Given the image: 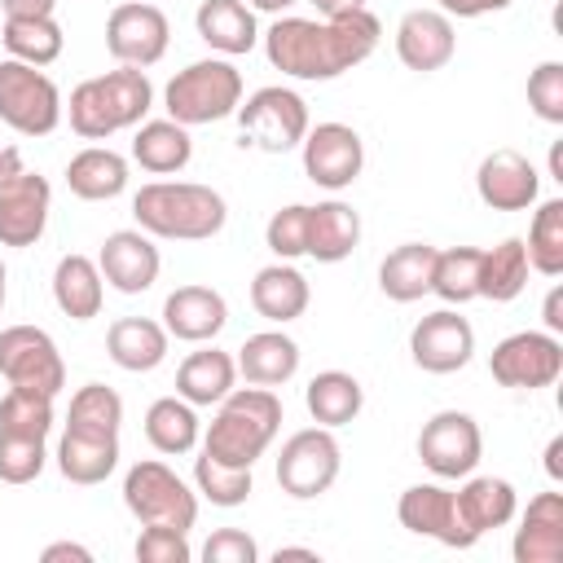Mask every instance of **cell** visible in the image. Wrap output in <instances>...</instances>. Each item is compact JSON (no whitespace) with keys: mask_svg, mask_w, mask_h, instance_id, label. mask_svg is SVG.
Segmentation results:
<instances>
[{"mask_svg":"<svg viewBox=\"0 0 563 563\" xmlns=\"http://www.w3.org/2000/svg\"><path fill=\"white\" fill-rule=\"evenodd\" d=\"M383 40V26L369 9L334 18H277L264 31V57L290 79H339L361 66Z\"/></svg>","mask_w":563,"mask_h":563,"instance_id":"obj_1","label":"cell"},{"mask_svg":"<svg viewBox=\"0 0 563 563\" xmlns=\"http://www.w3.org/2000/svg\"><path fill=\"white\" fill-rule=\"evenodd\" d=\"M136 229L163 242H207L224 229L229 207L211 185L198 180H150L132 198Z\"/></svg>","mask_w":563,"mask_h":563,"instance_id":"obj_2","label":"cell"},{"mask_svg":"<svg viewBox=\"0 0 563 563\" xmlns=\"http://www.w3.org/2000/svg\"><path fill=\"white\" fill-rule=\"evenodd\" d=\"M154 106V88L141 66H114L106 75H92L70 88V101L62 106L70 114V128L84 141H106L123 128L145 123Z\"/></svg>","mask_w":563,"mask_h":563,"instance_id":"obj_3","label":"cell"},{"mask_svg":"<svg viewBox=\"0 0 563 563\" xmlns=\"http://www.w3.org/2000/svg\"><path fill=\"white\" fill-rule=\"evenodd\" d=\"M277 431H282L277 391L246 383V387H233L216 405V418L202 435V453H211L216 462H229V466H255Z\"/></svg>","mask_w":563,"mask_h":563,"instance_id":"obj_4","label":"cell"},{"mask_svg":"<svg viewBox=\"0 0 563 563\" xmlns=\"http://www.w3.org/2000/svg\"><path fill=\"white\" fill-rule=\"evenodd\" d=\"M167 119L198 128V123H220L242 106V70L229 57H202L176 70L163 88Z\"/></svg>","mask_w":563,"mask_h":563,"instance_id":"obj_5","label":"cell"},{"mask_svg":"<svg viewBox=\"0 0 563 563\" xmlns=\"http://www.w3.org/2000/svg\"><path fill=\"white\" fill-rule=\"evenodd\" d=\"M123 506L141 528H176L189 532L198 519V493L158 457H141L123 475Z\"/></svg>","mask_w":563,"mask_h":563,"instance_id":"obj_6","label":"cell"},{"mask_svg":"<svg viewBox=\"0 0 563 563\" xmlns=\"http://www.w3.org/2000/svg\"><path fill=\"white\" fill-rule=\"evenodd\" d=\"M238 128H242V145H255L264 154H286L299 150V141L308 136L312 119H308V101L295 88L268 84L255 88L238 110Z\"/></svg>","mask_w":563,"mask_h":563,"instance_id":"obj_7","label":"cell"},{"mask_svg":"<svg viewBox=\"0 0 563 563\" xmlns=\"http://www.w3.org/2000/svg\"><path fill=\"white\" fill-rule=\"evenodd\" d=\"M0 123L18 136H48L62 123V92L44 66H26L18 57L0 62Z\"/></svg>","mask_w":563,"mask_h":563,"instance_id":"obj_8","label":"cell"},{"mask_svg":"<svg viewBox=\"0 0 563 563\" xmlns=\"http://www.w3.org/2000/svg\"><path fill=\"white\" fill-rule=\"evenodd\" d=\"M343 453L330 427H303L295 431L282 453H277V488L295 501H312L321 493H330V484L339 479Z\"/></svg>","mask_w":563,"mask_h":563,"instance_id":"obj_9","label":"cell"},{"mask_svg":"<svg viewBox=\"0 0 563 563\" xmlns=\"http://www.w3.org/2000/svg\"><path fill=\"white\" fill-rule=\"evenodd\" d=\"M0 378L22 391L57 396L66 387V361L48 330L40 325H9L0 330Z\"/></svg>","mask_w":563,"mask_h":563,"instance_id":"obj_10","label":"cell"},{"mask_svg":"<svg viewBox=\"0 0 563 563\" xmlns=\"http://www.w3.org/2000/svg\"><path fill=\"white\" fill-rule=\"evenodd\" d=\"M418 457L435 479H466L484 457L479 422L462 409H440L418 431Z\"/></svg>","mask_w":563,"mask_h":563,"instance_id":"obj_11","label":"cell"},{"mask_svg":"<svg viewBox=\"0 0 563 563\" xmlns=\"http://www.w3.org/2000/svg\"><path fill=\"white\" fill-rule=\"evenodd\" d=\"M488 374L501 383V387H515V391H537V387H550L559 374H563V343L559 334L550 330H519V334H506L493 356H488Z\"/></svg>","mask_w":563,"mask_h":563,"instance_id":"obj_12","label":"cell"},{"mask_svg":"<svg viewBox=\"0 0 563 563\" xmlns=\"http://www.w3.org/2000/svg\"><path fill=\"white\" fill-rule=\"evenodd\" d=\"M172 44V22L154 0H123L106 18V48L119 66H154Z\"/></svg>","mask_w":563,"mask_h":563,"instance_id":"obj_13","label":"cell"},{"mask_svg":"<svg viewBox=\"0 0 563 563\" xmlns=\"http://www.w3.org/2000/svg\"><path fill=\"white\" fill-rule=\"evenodd\" d=\"M299 154H303V176L330 194L347 189L361 167H365V141L356 128L347 123H317L308 128V136L299 141Z\"/></svg>","mask_w":563,"mask_h":563,"instance_id":"obj_14","label":"cell"},{"mask_svg":"<svg viewBox=\"0 0 563 563\" xmlns=\"http://www.w3.org/2000/svg\"><path fill=\"white\" fill-rule=\"evenodd\" d=\"M409 356L427 374H457L475 356V330L457 308H435L409 330Z\"/></svg>","mask_w":563,"mask_h":563,"instance_id":"obj_15","label":"cell"},{"mask_svg":"<svg viewBox=\"0 0 563 563\" xmlns=\"http://www.w3.org/2000/svg\"><path fill=\"white\" fill-rule=\"evenodd\" d=\"M396 519L413 537H431V541H440L449 550H471L475 545V537L457 519L453 488H444V484H409L400 493V501H396Z\"/></svg>","mask_w":563,"mask_h":563,"instance_id":"obj_16","label":"cell"},{"mask_svg":"<svg viewBox=\"0 0 563 563\" xmlns=\"http://www.w3.org/2000/svg\"><path fill=\"white\" fill-rule=\"evenodd\" d=\"M97 268H101L106 286H114L119 295H141V290H150L158 282L163 255H158V246H154V238L145 229H114L101 242Z\"/></svg>","mask_w":563,"mask_h":563,"instance_id":"obj_17","label":"cell"},{"mask_svg":"<svg viewBox=\"0 0 563 563\" xmlns=\"http://www.w3.org/2000/svg\"><path fill=\"white\" fill-rule=\"evenodd\" d=\"M53 189L40 172H18L0 185V246H35L48 229Z\"/></svg>","mask_w":563,"mask_h":563,"instance_id":"obj_18","label":"cell"},{"mask_svg":"<svg viewBox=\"0 0 563 563\" xmlns=\"http://www.w3.org/2000/svg\"><path fill=\"white\" fill-rule=\"evenodd\" d=\"M457 53V35H453V18L440 9H409L396 22V57L405 70L431 75L440 66H449Z\"/></svg>","mask_w":563,"mask_h":563,"instance_id":"obj_19","label":"cell"},{"mask_svg":"<svg viewBox=\"0 0 563 563\" xmlns=\"http://www.w3.org/2000/svg\"><path fill=\"white\" fill-rule=\"evenodd\" d=\"M475 194L493 211H528L541 194V172L519 150H493L475 172Z\"/></svg>","mask_w":563,"mask_h":563,"instance_id":"obj_20","label":"cell"},{"mask_svg":"<svg viewBox=\"0 0 563 563\" xmlns=\"http://www.w3.org/2000/svg\"><path fill=\"white\" fill-rule=\"evenodd\" d=\"M229 325V303L211 286H176L163 299V330L180 343H211Z\"/></svg>","mask_w":563,"mask_h":563,"instance_id":"obj_21","label":"cell"},{"mask_svg":"<svg viewBox=\"0 0 563 563\" xmlns=\"http://www.w3.org/2000/svg\"><path fill=\"white\" fill-rule=\"evenodd\" d=\"M510 554H515V563H559L563 559V493H537L528 501V510L519 515Z\"/></svg>","mask_w":563,"mask_h":563,"instance_id":"obj_22","label":"cell"},{"mask_svg":"<svg viewBox=\"0 0 563 563\" xmlns=\"http://www.w3.org/2000/svg\"><path fill=\"white\" fill-rule=\"evenodd\" d=\"M453 501H457L462 528H466L475 541H479L484 532H493V528H506V523L515 519V510H519V493H515V484L501 479V475H466V484L453 493Z\"/></svg>","mask_w":563,"mask_h":563,"instance_id":"obj_23","label":"cell"},{"mask_svg":"<svg viewBox=\"0 0 563 563\" xmlns=\"http://www.w3.org/2000/svg\"><path fill=\"white\" fill-rule=\"evenodd\" d=\"M308 299H312L308 277H303L290 260L264 264V268L251 277V308H255L264 321H273V325H286V321L303 317V312H308Z\"/></svg>","mask_w":563,"mask_h":563,"instance_id":"obj_24","label":"cell"},{"mask_svg":"<svg viewBox=\"0 0 563 563\" xmlns=\"http://www.w3.org/2000/svg\"><path fill=\"white\" fill-rule=\"evenodd\" d=\"M198 40L211 44L220 57H242L260 44V26H255V9L246 0H202L194 13Z\"/></svg>","mask_w":563,"mask_h":563,"instance_id":"obj_25","label":"cell"},{"mask_svg":"<svg viewBox=\"0 0 563 563\" xmlns=\"http://www.w3.org/2000/svg\"><path fill=\"white\" fill-rule=\"evenodd\" d=\"M167 347H172V334L163 330V321H150V317H119L106 330V352L128 374L158 369L167 361Z\"/></svg>","mask_w":563,"mask_h":563,"instance_id":"obj_26","label":"cell"},{"mask_svg":"<svg viewBox=\"0 0 563 563\" xmlns=\"http://www.w3.org/2000/svg\"><path fill=\"white\" fill-rule=\"evenodd\" d=\"M238 374L255 387H282L299 374V343L282 330H260L238 347Z\"/></svg>","mask_w":563,"mask_h":563,"instance_id":"obj_27","label":"cell"},{"mask_svg":"<svg viewBox=\"0 0 563 563\" xmlns=\"http://www.w3.org/2000/svg\"><path fill=\"white\" fill-rule=\"evenodd\" d=\"M119 466V435H92V431H62L57 440V471L70 484H106Z\"/></svg>","mask_w":563,"mask_h":563,"instance_id":"obj_28","label":"cell"},{"mask_svg":"<svg viewBox=\"0 0 563 563\" xmlns=\"http://www.w3.org/2000/svg\"><path fill=\"white\" fill-rule=\"evenodd\" d=\"M361 242V216L343 198H325L308 207V255L317 264H339Z\"/></svg>","mask_w":563,"mask_h":563,"instance_id":"obj_29","label":"cell"},{"mask_svg":"<svg viewBox=\"0 0 563 563\" xmlns=\"http://www.w3.org/2000/svg\"><path fill=\"white\" fill-rule=\"evenodd\" d=\"M101 299H106V277H101L97 260L62 255L53 268V303L62 308V317L92 321V317H101Z\"/></svg>","mask_w":563,"mask_h":563,"instance_id":"obj_30","label":"cell"},{"mask_svg":"<svg viewBox=\"0 0 563 563\" xmlns=\"http://www.w3.org/2000/svg\"><path fill=\"white\" fill-rule=\"evenodd\" d=\"M238 383V361L220 347H198L180 361L176 369V396L189 400L194 409L202 405H220Z\"/></svg>","mask_w":563,"mask_h":563,"instance_id":"obj_31","label":"cell"},{"mask_svg":"<svg viewBox=\"0 0 563 563\" xmlns=\"http://www.w3.org/2000/svg\"><path fill=\"white\" fill-rule=\"evenodd\" d=\"M132 158H136V163H141V172H150V176L185 172V167H189V158H194L189 128H185V123H176V119H145V123H136Z\"/></svg>","mask_w":563,"mask_h":563,"instance_id":"obj_32","label":"cell"},{"mask_svg":"<svg viewBox=\"0 0 563 563\" xmlns=\"http://www.w3.org/2000/svg\"><path fill=\"white\" fill-rule=\"evenodd\" d=\"M66 189L84 202H110L128 189V158L110 145H88L66 163Z\"/></svg>","mask_w":563,"mask_h":563,"instance_id":"obj_33","label":"cell"},{"mask_svg":"<svg viewBox=\"0 0 563 563\" xmlns=\"http://www.w3.org/2000/svg\"><path fill=\"white\" fill-rule=\"evenodd\" d=\"M431 268H435V246L431 242H400L378 264V290L391 303H413V299L431 295Z\"/></svg>","mask_w":563,"mask_h":563,"instance_id":"obj_34","label":"cell"},{"mask_svg":"<svg viewBox=\"0 0 563 563\" xmlns=\"http://www.w3.org/2000/svg\"><path fill=\"white\" fill-rule=\"evenodd\" d=\"M303 405H308V413H312L317 427H330L334 431V427L356 422V413L365 409V387L347 369H321L303 387Z\"/></svg>","mask_w":563,"mask_h":563,"instance_id":"obj_35","label":"cell"},{"mask_svg":"<svg viewBox=\"0 0 563 563\" xmlns=\"http://www.w3.org/2000/svg\"><path fill=\"white\" fill-rule=\"evenodd\" d=\"M198 409L180 396H158L150 409H145V440L154 444V453H167V457H180V453H194L198 449Z\"/></svg>","mask_w":563,"mask_h":563,"instance_id":"obj_36","label":"cell"},{"mask_svg":"<svg viewBox=\"0 0 563 563\" xmlns=\"http://www.w3.org/2000/svg\"><path fill=\"white\" fill-rule=\"evenodd\" d=\"M528 251H523V238H506L497 242L493 251L479 255V299H493V303H510L523 295L528 286Z\"/></svg>","mask_w":563,"mask_h":563,"instance_id":"obj_37","label":"cell"},{"mask_svg":"<svg viewBox=\"0 0 563 563\" xmlns=\"http://www.w3.org/2000/svg\"><path fill=\"white\" fill-rule=\"evenodd\" d=\"M0 44L9 48V57L26 62V66H53L66 48V35H62L57 18H4Z\"/></svg>","mask_w":563,"mask_h":563,"instance_id":"obj_38","label":"cell"},{"mask_svg":"<svg viewBox=\"0 0 563 563\" xmlns=\"http://www.w3.org/2000/svg\"><path fill=\"white\" fill-rule=\"evenodd\" d=\"M479 246H435V268H431V295H440L449 308H462L479 299Z\"/></svg>","mask_w":563,"mask_h":563,"instance_id":"obj_39","label":"cell"},{"mask_svg":"<svg viewBox=\"0 0 563 563\" xmlns=\"http://www.w3.org/2000/svg\"><path fill=\"white\" fill-rule=\"evenodd\" d=\"M528 251V268L541 277H559L563 273V198H545L528 224L523 238Z\"/></svg>","mask_w":563,"mask_h":563,"instance_id":"obj_40","label":"cell"},{"mask_svg":"<svg viewBox=\"0 0 563 563\" xmlns=\"http://www.w3.org/2000/svg\"><path fill=\"white\" fill-rule=\"evenodd\" d=\"M66 427L70 431H92V435H119V427H123V396L114 387H106V383H84L70 396Z\"/></svg>","mask_w":563,"mask_h":563,"instance_id":"obj_41","label":"cell"},{"mask_svg":"<svg viewBox=\"0 0 563 563\" xmlns=\"http://www.w3.org/2000/svg\"><path fill=\"white\" fill-rule=\"evenodd\" d=\"M194 488L211 506H220V510H233V506H242L255 493L251 466H229V462H216L211 453H198L194 457Z\"/></svg>","mask_w":563,"mask_h":563,"instance_id":"obj_42","label":"cell"},{"mask_svg":"<svg viewBox=\"0 0 563 563\" xmlns=\"http://www.w3.org/2000/svg\"><path fill=\"white\" fill-rule=\"evenodd\" d=\"M0 431L48 440V431H53V396L9 387L4 400H0Z\"/></svg>","mask_w":563,"mask_h":563,"instance_id":"obj_43","label":"cell"},{"mask_svg":"<svg viewBox=\"0 0 563 563\" xmlns=\"http://www.w3.org/2000/svg\"><path fill=\"white\" fill-rule=\"evenodd\" d=\"M264 246L277 260H299L308 255V202H290L282 211L268 216L264 224Z\"/></svg>","mask_w":563,"mask_h":563,"instance_id":"obj_44","label":"cell"},{"mask_svg":"<svg viewBox=\"0 0 563 563\" xmlns=\"http://www.w3.org/2000/svg\"><path fill=\"white\" fill-rule=\"evenodd\" d=\"M44 462H48L44 440L0 431V484H31V479H40Z\"/></svg>","mask_w":563,"mask_h":563,"instance_id":"obj_45","label":"cell"},{"mask_svg":"<svg viewBox=\"0 0 563 563\" xmlns=\"http://www.w3.org/2000/svg\"><path fill=\"white\" fill-rule=\"evenodd\" d=\"M528 106L541 123H563V62H541L528 75Z\"/></svg>","mask_w":563,"mask_h":563,"instance_id":"obj_46","label":"cell"},{"mask_svg":"<svg viewBox=\"0 0 563 563\" xmlns=\"http://www.w3.org/2000/svg\"><path fill=\"white\" fill-rule=\"evenodd\" d=\"M194 550L185 541V532L176 528H141L136 537V563H189Z\"/></svg>","mask_w":563,"mask_h":563,"instance_id":"obj_47","label":"cell"},{"mask_svg":"<svg viewBox=\"0 0 563 563\" xmlns=\"http://www.w3.org/2000/svg\"><path fill=\"white\" fill-rule=\"evenodd\" d=\"M202 559L207 563H255L260 559V545L242 528H216L207 537V545H202Z\"/></svg>","mask_w":563,"mask_h":563,"instance_id":"obj_48","label":"cell"},{"mask_svg":"<svg viewBox=\"0 0 563 563\" xmlns=\"http://www.w3.org/2000/svg\"><path fill=\"white\" fill-rule=\"evenodd\" d=\"M515 0H440V13L449 18H484V13H501Z\"/></svg>","mask_w":563,"mask_h":563,"instance_id":"obj_49","label":"cell"},{"mask_svg":"<svg viewBox=\"0 0 563 563\" xmlns=\"http://www.w3.org/2000/svg\"><path fill=\"white\" fill-rule=\"evenodd\" d=\"M40 563H92V550L79 541H53L40 550Z\"/></svg>","mask_w":563,"mask_h":563,"instance_id":"obj_50","label":"cell"},{"mask_svg":"<svg viewBox=\"0 0 563 563\" xmlns=\"http://www.w3.org/2000/svg\"><path fill=\"white\" fill-rule=\"evenodd\" d=\"M4 18H53L57 0H0Z\"/></svg>","mask_w":563,"mask_h":563,"instance_id":"obj_51","label":"cell"},{"mask_svg":"<svg viewBox=\"0 0 563 563\" xmlns=\"http://www.w3.org/2000/svg\"><path fill=\"white\" fill-rule=\"evenodd\" d=\"M541 317H545V330L550 334H563V286H554L541 303Z\"/></svg>","mask_w":563,"mask_h":563,"instance_id":"obj_52","label":"cell"},{"mask_svg":"<svg viewBox=\"0 0 563 563\" xmlns=\"http://www.w3.org/2000/svg\"><path fill=\"white\" fill-rule=\"evenodd\" d=\"M18 172H26V167H22V150H18V145H0V185L13 180Z\"/></svg>","mask_w":563,"mask_h":563,"instance_id":"obj_53","label":"cell"},{"mask_svg":"<svg viewBox=\"0 0 563 563\" xmlns=\"http://www.w3.org/2000/svg\"><path fill=\"white\" fill-rule=\"evenodd\" d=\"M545 475L559 484L563 479V435H554L550 444H545Z\"/></svg>","mask_w":563,"mask_h":563,"instance_id":"obj_54","label":"cell"},{"mask_svg":"<svg viewBox=\"0 0 563 563\" xmlns=\"http://www.w3.org/2000/svg\"><path fill=\"white\" fill-rule=\"evenodd\" d=\"M321 18H334V13H352V9H365V0H308Z\"/></svg>","mask_w":563,"mask_h":563,"instance_id":"obj_55","label":"cell"},{"mask_svg":"<svg viewBox=\"0 0 563 563\" xmlns=\"http://www.w3.org/2000/svg\"><path fill=\"white\" fill-rule=\"evenodd\" d=\"M290 559L317 563V550H308V545H277V550H273V563H290Z\"/></svg>","mask_w":563,"mask_h":563,"instance_id":"obj_56","label":"cell"},{"mask_svg":"<svg viewBox=\"0 0 563 563\" xmlns=\"http://www.w3.org/2000/svg\"><path fill=\"white\" fill-rule=\"evenodd\" d=\"M246 4H251L255 13H277V18H282V13H286L290 4H299V0H246Z\"/></svg>","mask_w":563,"mask_h":563,"instance_id":"obj_57","label":"cell"},{"mask_svg":"<svg viewBox=\"0 0 563 563\" xmlns=\"http://www.w3.org/2000/svg\"><path fill=\"white\" fill-rule=\"evenodd\" d=\"M550 180H559V185H563V145H559V141L550 145Z\"/></svg>","mask_w":563,"mask_h":563,"instance_id":"obj_58","label":"cell"},{"mask_svg":"<svg viewBox=\"0 0 563 563\" xmlns=\"http://www.w3.org/2000/svg\"><path fill=\"white\" fill-rule=\"evenodd\" d=\"M4 277H9V273H4V260H0V308H4Z\"/></svg>","mask_w":563,"mask_h":563,"instance_id":"obj_59","label":"cell"}]
</instances>
